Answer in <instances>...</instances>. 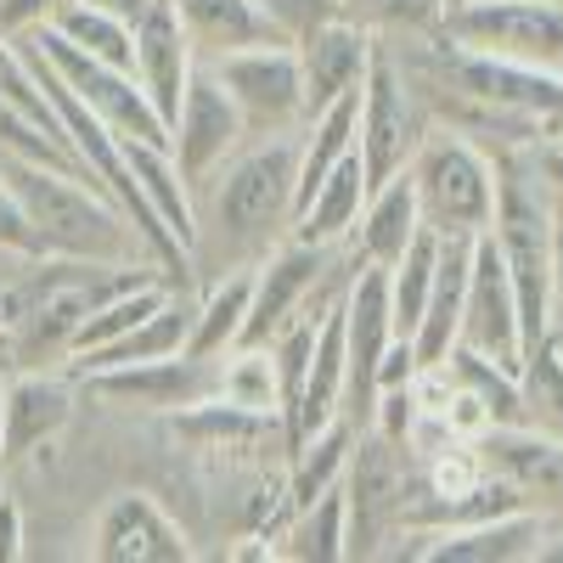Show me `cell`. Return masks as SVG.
<instances>
[{"instance_id":"1","label":"cell","mask_w":563,"mask_h":563,"mask_svg":"<svg viewBox=\"0 0 563 563\" xmlns=\"http://www.w3.org/2000/svg\"><path fill=\"white\" fill-rule=\"evenodd\" d=\"M294 180H299V135H249L209 186L198 192V243L214 238L225 260L214 265H260L276 238L294 231Z\"/></svg>"},{"instance_id":"2","label":"cell","mask_w":563,"mask_h":563,"mask_svg":"<svg viewBox=\"0 0 563 563\" xmlns=\"http://www.w3.org/2000/svg\"><path fill=\"white\" fill-rule=\"evenodd\" d=\"M0 180L12 186V198L23 203V214L34 220V231L57 260L141 265V254H147L124 209L90 175L40 164V158H0Z\"/></svg>"},{"instance_id":"3","label":"cell","mask_w":563,"mask_h":563,"mask_svg":"<svg viewBox=\"0 0 563 563\" xmlns=\"http://www.w3.org/2000/svg\"><path fill=\"white\" fill-rule=\"evenodd\" d=\"M417 214L440 238H479L496 220V158L467 130H434L411 153Z\"/></svg>"},{"instance_id":"4","label":"cell","mask_w":563,"mask_h":563,"mask_svg":"<svg viewBox=\"0 0 563 563\" xmlns=\"http://www.w3.org/2000/svg\"><path fill=\"white\" fill-rule=\"evenodd\" d=\"M434 29L440 40L462 45V52L563 74V7L558 0H445Z\"/></svg>"},{"instance_id":"5","label":"cell","mask_w":563,"mask_h":563,"mask_svg":"<svg viewBox=\"0 0 563 563\" xmlns=\"http://www.w3.org/2000/svg\"><path fill=\"white\" fill-rule=\"evenodd\" d=\"M12 40H23L34 57H45L57 74H63V85L74 90V97L97 113L119 141H153V147H169V124H164V113L153 108V97L141 90V79L135 74H124V68H113V63H97V57H85L74 40H63L52 23H40V29H23V34H12Z\"/></svg>"},{"instance_id":"6","label":"cell","mask_w":563,"mask_h":563,"mask_svg":"<svg viewBox=\"0 0 563 563\" xmlns=\"http://www.w3.org/2000/svg\"><path fill=\"white\" fill-rule=\"evenodd\" d=\"M422 135H429V113H422L411 79L400 74L395 52L378 40L366 79H361V119H355V153L366 169V192L384 186L389 175L411 169V153L422 147Z\"/></svg>"},{"instance_id":"7","label":"cell","mask_w":563,"mask_h":563,"mask_svg":"<svg viewBox=\"0 0 563 563\" xmlns=\"http://www.w3.org/2000/svg\"><path fill=\"white\" fill-rule=\"evenodd\" d=\"M214 79L225 85V97L238 102L249 135H299L310 108H305V68L294 40L271 45H243L225 57H203Z\"/></svg>"},{"instance_id":"8","label":"cell","mask_w":563,"mask_h":563,"mask_svg":"<svg viewBox=\"0 0 563 563\" xmlns=\"http://www.w3.org/2000/svg\"><path fill=\"white\" fill-rule=\"evenodd\" d=\"M395 344V305H389V265H361L344 288V417L355 434L372 429L378 411V372Z\"/></svg>"},{"instance_id":"9","label":"cell","mask_w":563,"mask_h":563,"mask_svg":"<svg viewBox=\"0 0 563 563\" xmlns=\"http://www.w3.org/2000/svg\"><path fill=\"white\" fill-rule=\"evenodd\" d=\"M440 74H445V90H456V102H474V108H490L507 119H530L541 130L563 119V74L485 57V52H462L451 40H440Z\"/></svg>"},{"instance_id":"10","label":"cell","mask_w":563,"mask_h":563,"mask_svg":"<svg viewBox=\"0 0 563 563\" xmlns=\"http://www.w3.org/2000/svg\"><path fill=\"white\" fill-rule=\"evenodd\" d=\"M249 141L243 130V113L238 102L225 97V85L214 79V68L198 57L192 79H186V97H180V113L169 119V153L180 164V180L192 186V192H203L209 175L238 153Z\"/></svg>"},{"instance_id":"11","label":"cell","mask_w":563,"mask_h":563,"mask_svg":"<svg viewBox=\"0 0 563 563\" xmlns=\"http://www.w3.org/2000/svg\"><path fill=\"white\" fill-rule=\"evenodd\" d=\"M467 350L490 355L496 366L519 372L525 366V327H519V294H512L507 260L490 231L474 238V260H467V299H462V339Z\"/></svg>"},{"instance_id":"12","label":"cell","mask_w":563,"mask_h":563,"mask_svg":"<svg viewBox=\"0 0 563 563\" xmlns=\"http://www.w3.org/2000/svg\"><path fill=\"white\" fill-rule=\"evenodd\" d=\"M400 451L384 434H361L350 451V474H344V501H350V558H372L389 530H406V474H400Z\"/></svg>"},{"instance_id":"13","label":"cell","mask_w":563,"mask_h":563,"mask_svg":"<svg viewBox=\"0 0 563 563\" xmlns=\"http://www.w3.org/2000/svg\"><path fill=\"white\" fill-rule=\"evenodd\" d=\"M85 384L119 400V406H135V411H186L209 395H220V361L209 355H158V361H130V366H102V372H85Z\"/></svg>"},{"instance_id":"14","label":"cell","mask_w":563,"mask_h":563,"mask_svg":"<svg viewBox=\"0 0 563 563\" xmlns=\"http://www.w3.org/2000/svg\"><path fill=\"white\" fill-rule=\"evenodd\" d=\"M327 260H333V249L288 238L282 249H271L254 265V299H249V321H243V344H271L294 316L316 310L310 299L327 282ZM344 288H350V282H344Z\"/></svg>"},{"instance_id":"15","label":"cell","mask_w":563,"mask_h":563,"mask_svg":"<svg viewBox=\"0 0 563 563\" xmlns=\"http://www.w3.org/2000/svg\"><path fill=\"white\" fill-rule=\"evenodd\" d=\"M90 558L97 563H192V536L180 519L147 490H124L97 512L90 530Z\"/></svg>"},{"instance_id":"16","label":"cell","mask_w":563,"mask_h":563,"mask_svg":"<svg viewBox=\"0 0 563 563\" xmlns=\"http://www.w3.org/2000/svg\"><path fill=\"white\" fill-rule=\"evenodd\" d=\"M547 512L536 507H512L496 519H474V525H440V530H406L417 547H406V558L422 563H525L541 552L547 536Z\"/></svg>"},{"instance_id":"17","label":"cell","mask_w":563,"mask_h":563,"mask_svg":"<svg viewBox=\"0 0 563 563\" xmlns=\"http://www.w3.org/2000/svg\"><path fill=\"white\" fill-rule=\"evenodd\" d=\"M474 445L490 474H501L525 496V507L563 519V440L530 429V422H490Z\"/></svg>"},{"instance_id":"18","label":"cell","mask_w":563,"mask_h":563,"mask_svg":"<svg viewBox=\"0 0 563 563\" xmlns=\"http://www.w3.org/2000/svg\"><path fill=\"white\" fill-rule=\"evenodd\" d=\"M294 45H299V68H305V108L321 113L327 102L361 90L366 63H372V52H378V34H372L366 23H355V18H333V23L310 29L305 40H294Z\"/></svg>"},{"instance_id":"19","label":"cell","mask_w":563,"mask_h":563,"mask_svg":"<svg viewBox=\"0 0 563 563\" xmlns=\"http://www.w3.org/2000/svg\"><path fill=\"white\" fill-rule=\"evenodd\" d=\"M192 68H198V45H192V34H186L175 0H153L147 18L135 23V79L153 97V108L164 113V124L180 113Z\"/></svg>"},{"instance_id":"20","label":"cell","mask_w":563,"mask_h":563,"mask_svg":"<svg viewBox=\"0 0 563 563\" xmlns=\"http://www.w3.org/2000/svg\"><path fill=\"white\" fill-rule=\"evenodd\" d=\"M74 417V389L52 372H18V378L0 389V445H7V462L40 451L45 440H57Z\"/></svg>"},{"instance_id":"21","label":"cell","mask_w":563,"mask_h":563,"mask_svg":"<svg viewBox=\"0 0 563 563\" xmlns=\"http://www.w3.org/2000/svg\"><path fill=\"white\" fill-rule=\"evenodd\" d=\"M467 260H474V238H440V271H434V294L422 305L411 327V350L417 366H445V355L462 339V299H467Z\"/></svg>"},{"instance_id":"22","label":"cell","mask_w":563,"mask_h":563,"mask_svg":"<svg viewBox=\"0 0 563 563\" xmlns=\"http://www.w3.org/2000/svg\"><path fill=\"white\" fill-rule=\"evenodd\" d=\"M422 231V214H417V186H411V169L389 175L384 186L366 192V209L350 231V249L361 265H395L406 254V243Z\"/></svg>"},{"instance_id":"23","label":"cell","mask_w":563,"mask_h":563,"mask_svg":"<svg viewBox=\"0 0 563 563\" xmlns=\"http://www.w3.org/2000/svg\"><path fill=\"white\" fill-rule=\"evenodd\" d=\"M361 209H366V169H361V153H350V158H339L333 169H327L321 186L299 203L288 238L321 243V249H339V243H350V231H355Z\"/></svg>"},{"instance_id":"24","label":"cell","mask_w":563,"mask_h":563,"mask_svg":"<svg viewBox=\"0 0 563 563\" xmlns=\"http://www.w3.org/2000/svg\"><path fill=\"white\" fill-rule=\"evenodd\" d=\"M124 164L141 180V198L158 214V225L192 254L198 249V192L180 180V164L169 147H153V141H124Z\"/></svg>"},{"instance_id":"25","label":"cell","mask_w":563,"mask_h":563,"mask_svg":"<svg viewBox=\"0 0 563 563\" xmlns=\"http://www.w3.org/2000/svg\"><path fill=\"white\" fill-rule=\"evenodd\" d=\"M192 321H198V299L186 294V282L180 288L141 321V327H130L124 339H113V344H102V350H90V355H79L74 361V372L85 378V372H102V366H130V361H158V355H180L186 350V339H192Z\"/></svg>"},{"instance_id":"26","label":"cell","mask_w":563,"mask_h":563,"mask_svg":"<svg viewBox=\"0 0 563 563\" xmlns=\"http://www.w3.org/2000/svg\"><path fill=\"white\" fill-rule=\"evenodd\" d=\"M175 12L192 34L198 57H225V52H243V45H271V40H288L254 0H175Z\"/></svg>"},{"instance_id":"27","label":"cell","mask_w":563,"mask_h":563,"mask_svg":"<svg viewBox=\"0 0 563 563\" xmlns=\"http://www.w3.org/2000/svg\"><path fill=\"white\" fill-rule=\"evenodd\" d=\"M249 299H254V265H231L220 276H209V288L198 294V321L186 350L220 361L225 350L243 344V321H249Z\"/></svg>"},{"instance_id":"28","label":"cell","mask_w":563,"mask_h":563,"mask_svg":"<svg viewBox=\"0 0 563 563\" xmlns=\"http://www.w3.org/2000/svg\"><path fill=\"white\" fill-rule=\"evenodd\" d=\"M350 451H355V422L350 417H333L327 429H316L310 440H299L288 451L294 456V467H288V512H299L321 490H333L350 474Z\"/></svg>"},{"instance_id":"29","label":"cell","mask_w":563,"mask_h":563,"mask_svg":"<svg viewBox=\"0 0 563 563\" xmlns=\"http://www.w3.org/2000/svg\"><path fill=\"white\" fill-rule=\"evenodd\" d=\"M282 558H299V563H333L350 558V501H344V479L333 490H321L316 501H305L294 512L288 536H282Z\"/></svg>"},{"instance_id":"30","label":"cell","mask_w":563,"mask_h":563,"mask_svg":"<svg viewBox=\"0 0 563 563\" xmlns=\"http://www.w3.org/2000/svg\"><path fill=\"white\" fill-rule=\"evenodd\" d=\"M434 271H440V231L422 225L406 243V254L389 265V305H395V339H411V327L434 294Z\"/></svg>"},{"instance_id":"31","label":"cell","mask_w":563,"mask_h":563,"mask_svg":"<svg viewBox=\"0 0 563 563\" xmlns=\"http://www.w3.org/2000/svg\"><path fill=\"white\" fill-rule=\"evenodd\" d=\"M52 29L63 40H74L85 57H97V63H113L124 74H135V29L97 12V7H85V0H63V7L52 12Z\"/></svg>"},{"instance_id":"32","label":"cell","mask_w":563,"mask_h":563,"mask_svg":"<svg viewBox=\"0 0 563 563\" xmlns=\"http://www.w3.org/2000/svg\"><path fill=\"white\" fill-rule=\"evenodd\" d=\"M445 372H451V384H456V389H467V395L485 406L490 422H525V406H519V372L496 366L490 355L467 350V344H456V350L445 355Z\"/></svg>"},{"instance_id":"33","label":"cell","mask_w":563,"mask_h":563,"mask_svg":"<svg viewBox=\"0 0 563 563\" xmlns=\"http://www.w3.org/2000/svg\"><path fill=\"white\" fill-rule=\"evenodd\" d=\"M519 406H525V422L552 440H563V355L552 339H541L536 350H525V366H519Z\"/></svg>"},{"instance_id":"34","label":"cell","mask_w":563,"mask_h":563,"mask_svg":"<svg viewBox=\"0 0 563 563\" xmlns=\"http://www.w3.org/2000/svg\"><path fill=\"white\" fill-rule=\"evenodd\" d=\"M220 395L238 400V406H254V411H276V417H282L271 350H265V344H238V350H225V355H220ZM282 429H288V422H282Z\"/></svg>"},{"instance_id":"35","label":"cell","mask_w":563,"mask_h":563,"mask_svg":"<svg viewBox=\"0 0 563 563\" xmlns=\"http://www.w3.org/2000/svg\"><path fill=\"white\" fill-rule=\"evenodd\" d=\"M339 12L366 29H434L440 0H339Z\"/></svg>"},{"instance_id":"36","label":"cell","mask_w":563,"mask_h":563,"mask_svg":"<svg viewBox=\"0 0 563 563\" xmlns=\"http://www.w3.org/2000/svg\"><path fill=\"white\" fill-rule=\"evenodd\" d=\"M0 249H7L12 260H57L52 249H45V238H40V231H34V220L23 214V203L12 198V186L7 180H0Z\"/></svg>"},{"instance_id":"37","label":"cell","mask_w":563,"mask_h":563,"mask_svg":"<svg viewBox=\"0 0 563 563\" xmlns=\"http://www.w3.org/2000/svg\"><path fill=\"white\" fill-rule=\"evenodd\" d=\"M254 7H260L282 34H288V40H305L310 29L344 18V12H339V0H254Z\"/></svg>"},{"instance_id":"38","label":"cell","mask_w":563,"mask_h":563,"mask_svg":"<svg viewBox=\"0 0 563 563\" xmlns=\"http://www.w3.org/2000/svg\"><path fill=\"white\" fill-rule=\"evenodd\" d=\"M57 7L63 0H0V34H23V29L52 23Z\"/></svg>"},{"instance_id":"39","label":"cell","mask_w":563,"mask_h":563,"mask_svg":"<svg viewBox=\"0 0 563 563\" xmlns=\"http://www.w3.org/2000/svg\"><path fill=\"white\" fill-rule=\"evenodd\" d=\"M530 164H536L541 186H547V192H552V203L563 209V141H541V147L530 153Z\"/></svg>"},{"instance_id":"40","label":"cell","mask_w":563,"mask_h":563,"mask_svg":"<svg viewBox=\"0 0 563 563\" xmlns=\"http://www.w3.org/2000/svg\"><path fill=\"white\" fill-rule=\"evenodd\" d=\"M23 558V512L12 496H0V563H18Z\"/></svg>"},{"instance_id":"41","label":"cell","mask_w":563,"mask_h":563,"mask_svg":"<svg viewBox=\"0 0 563 563\" xmlns=\"http://www.w3.org/2000/svg\"><path fill=\"white\" fill-rule=\"evenodd\" d=\"M563 327V209L552 220V333Z\"/></svg>"},{"instance_id":"42","label":"cell","mask_w":563,"mask_h":563,"mask_svg":"<svg viewBox=\"0 0 563 563\" xmlns=\"http://www.w3.org/2000/svg\"><path fill=\"white\" fill-rule=\"evenodd\" d=\"M85 7H97V12H108V18H119V23H141V18H147V7H153V0H85Z\"/></svg>"},{"instance_id":"43","label":"cell","mask_w":563,"mask_h":563,"mask_svg":"<svg viewBox=\"0 0 563 563\" xmlns=\"http://www.w3.org/2000/svg\"><path fill=\"white\" fill-rule=\"evenodd\" d=\"M541 563H563V519H552L547 525V536H541V552H536Z\"/></svg>"},{"instance_id":"44","label":"cell","mask_w":563,"mask_h":563,"mask_svg":"<svg viewBox=\"0 0 563 563\" xmlns=\"http://www.w3.org/2000/svg\"><path fill=\"white\" fill-rule=\"evenodd\" d=\"M552 344H558V355H563V327H558V333H552Z\"/></svg>"},{"instance_id":"45","label":"cell","mask_w":563,"mask_h":563,"mask_svg":"<svg viewBox=\"0 0 563 563\" xmlns=\"http://www.w3.org/2000/svg\"><path fill=\"white\" fill-rule=\"evenodd\" d=\"M440 7H445V0H440Z\"/></svg>"},{"instance_id":"46","label":"cell","mask_w":563,"mask_h":563,"mask_svg":"<svg viewBox=\"0 0 563 563\" xmlns=\"http://www.w3.org/2000/svg\"><path fill=\"white\" fill-rule=\"evenodd\" d=\"M558 7H563V0H558Z\"/></svg>"}]
</instances>
